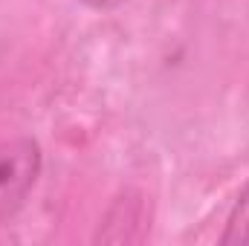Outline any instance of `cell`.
<instances>
[{
	"label": "cell",
	"instance_id": "obj_1",
	"mask_svg": "<svg viewBox=\"0 0 249 246\" xmlns=\"http://www.w3.org/2000/svg\"><path fill=\"white\" fill-rule=\"evenodd\" d=\"M44 171V151L32 136L0 139V223L15 217Z\"/></svg>",
	"mask_w": 249,
	"mask_h": 246
},
{
	"label": "cell",
	"instance_id": "obj_2",
	"mask_svg": "<svg viewBox=\"0 0 249 246\" xmlns=\"http://www.w3.org/2000/svg\"><path fill=\"white\" fill-rule=\"evenodd\" d=\"M151 229V214H148V203L139 191H124L113 200V206L107 209V214L99 223L96 241L105 244H136L148 235Z\"/></svg>",
	"mask_w": 249,
	"mask_h": 246
},
{
	"label": "cell",
	"instance_id": "obj_3",
	"mask_svg": "<svg viewBox=\"0 0 249 246\" xmlns=\"http://www.w3.org/2000/svg\"><path fill=\"white\" fill-rule=\"evenodd\" d=\"M223 246H247L249 244V183L238 194L229 217H226V229L220 235Z\"/></svg>",
	"mask_w": 249,
	"mask_h": 246
},
{
	"label": "cell",
	"instance_id": "obj_4",
	"mask_svg": "<svg viewBox=\"0 0 249 246\" xmlns=\"http://www.w3.org/2000/svg\"><path fill=\"white\" fill-rule=\"evenodd\" d=\"M78 3H84L87 9H96V12H110V9L122 6V3H127V0H78Z\"/></svg>",
	"mask_w": 249,
	"mask_h": 246
}]
</instances>
